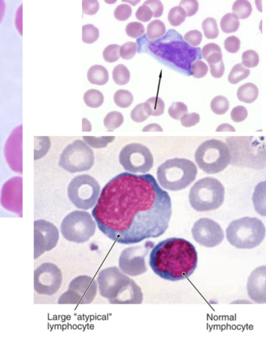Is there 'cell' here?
<instances>
[{
	"label": "cell",
	"mask_w": 266,
	"mask_h": 341,
	"mask_svg": "<svg viewBox=\"0 0 266 341\" xmlns=\"http://www.w3.org/2000/svg\"><path fill=\"white\" fill-rule=\"evenodd\" d=\"M120 47L117 44H111L103 51L102 55L104 60L109 63H113L120 58Z\"/></svg>",
	"instance_id": "obj_32"
},
{
	"label": "cell",
	"mask_w": 266,
	"mask_h": 341,
	"mask_svg": "<svg viewBox=\"0 0 266 341\" xmlns=\"http://www.w3.org/2000/svg\"><path fill=\"white\" fill-rule=\"evenodd\" d=\"M191 232L194 239L206 247L218 245L225 237L222 228L217 222L208 218H202L196 221Z\"/></svg>",
	"instance_id": "obj_9"
},
{
	"label": "cell",
	"mask_w": 266,
	"mask_h": 341,
	"mask_svg": "<svg viewBox=\"0 0 266 341\" xmlns=\"http://www.w3.org/2000/svg\"><path fill=\"white\" fill-rule=\"evenodd\" d=\"M240 27V22L233 13H228L223 17L220 22V27L226 34L235 33Z\"/></svg>",
	"instance_id": "obj_19"
},
{
	"label": "cell",
	"mask_w": 266,
	"mask_h": 341,
	"mask_svg": "<svg viewBox=\"0 0 266 341\" xmlns=\"http://www.w3.org/2000/svg\"><path fill=\"white\" fill-rule=\"evenodd\" d=\"M150 116L145 111L144 103L139 104L130 113V118L132 121L136 123H141L146 121Z\"/></svg>",
	"instance_id": "obj_36"
},
{
	"label": "cell",
	"mask_w": 266,
	"mask_h": 341,
	"mask_svg": "<svg viewBox=\"0 0 266 341\" xmlns=\"http://www.w3.org/2000/svg\"><path fill=\"white\" fill-rule=\"evenodd\" d=\"M142 131L143 132H162L164 130L159 125L154 123L147 125L143 128Z\"/></svg>",
	"instance_id": "obj_48"
},
{
	"label": "cell",
	"mask_w": 266,
	"mask_h": 341,
	"mask_svg": "<svg viewBox=\"0 0 266 341\" xmlns=\"http://www.w3.org/2000/svg\"><path fill=\"white\" fill-rule=\"evenodd\" d=\"M144 5L149 7L151 9L155 18L161 17L164 13V7L163 4L160 1H156V0L146 1L144 3Z\"/></svg>",
	"instance_id": "obj_45"
},
{
	"label": "cell",
	"mask_w": 266,
	"mask_h": 341,
	"mask_svg": "<svg viewBox=\"0 0 266 341\" xmlns=\"http://www.w3.org/2000/svg\"><path fill=\"white\" fill-rule=\"evenodd\" d=\"M247 115V111L245 107L243 106H237L232 110L230 116L232 120L234 122L240 123L246 119Z\"/></svg>",
	"instance_id": "obj_42"
},
{
	"label": "cell",
	"mask_w": 266,
	"mask_h": 341,
	"mask_svg": "<svg viewBox=\"0 0 266 341\" xmlns=\"http://www.w3.org/2000/svg\"><path fill=\"white\" fill-rule=\"evenodd\" d=\"M217 132H223V131H231L235 132V129L231 126L230 125L228 124H223L218 127L216 130Z\"/></svg>",
	"instance_id": "obj_49"
},
{
	"label": "cell",
	"mask_w": 266,
	"mask_h": 341,
	"mask_svg": "<svg viewBox=\"0 0 266 341\" xmlns=\"http://www.w3.org/2000/svg\"><path fill=\"white\" fill-rule=\"evenodd\" d=\"M232 10L234 16L238 19L244 20L249 18L252 14V7L248 1L239 0L234 2Z\"/></svg>",
	"instance_id": "obj_21"
},
{
	"label": "cell",
	"mask_w": 266,
	"mask_h": 341,
	"mask_svg": "<svg viewBox=\"0 0 266 341\" xmlns=\"http://www.w3.org/2000/svg\"><path fill=\"white\" fill-rule=\"evenodd\" d=\"M240 45V40L235 36L227 38L224 42V47L226 50L232 54L237 53L239 51Z\"/></svg>",
	"instance_id": "obj_40"
},
{
	"label": "cell",
	"mask_w": 266,
	"mask_h": 341,
	"mask_svg": "<svg viewBox=\"0 0 266 341\" xmlns=\"http://www.w3.org/2000/svg\"><path fill=\"white\" fill-rule=\"evenodd\" d=\"M222 53H215L207 58L206 61L209 63L210 72L213 77L219 79L225 72V66L223 61Z\"/></svg>",
	"instance_id": "obj_15"
},
{
	"label": "cell",
	"mask_w": 266,
	"mask_h": 341,
	"mask_svg": "<svg viewBox=\"0 0 266 341\" xmlns=\"http://www.w3.org/2000/svg\"><path fill=\"white\" fill-rule=\"evenodd\" d=\"M94 163L93 151L83 141L77 140L65 148L59 165L70 173H76L89 170Z\"/></svg>",
	"instance_id": "obj_7"
},
{
	"label": "cell",
	"mask_w": 266,
	"mask_h": 341,
	"mask_svg": "<svg viewBox=\"0 0 266 341\" xmlns=\"http://www.w3.org/2000/svg\"><path fill=\"white\" fill-rule=\"evenodd\" d=\"M144 106L146 112L150 116H160L165 112V102L163 100L158 97L148 99L144 103Z\"/></svg>",
	"instance_id": "obj_17"
},
{
	"label": "cell",
	"mask_w": 266,
	"mask_h": 341,
	"mask_svg": "<svg viewBox=\"0 0 266 341\" xmlns=\"http://www.w3.org/2000/svg\"><path fill=\"white\" fill-rule=\"evenodd\" d=\"M138 50V44L136 42H129L120 47V55L124 60H130L134 57Z\"/></svg>",
	"instance_id": "obj_35"
},
{
	"label": "cell",
	"mask_w": 266,
	"mask_h": 341,
	"mask_svg": "<svg viewBox=\"0 0 266 341\" xmlns=\"http://www.w3.org/2000/svg\"><path fill=\"white\" fill-rule=\"evenodd\" d=\"M166 33V28L164 22L159 20L151 22L147 28V37L150 40H155L164 36Z\"/></svg>",
	"instance_id": "obj_18"
},
{
	"label": "cell",
	"mask_w": 266,
	"mask_h": 341,
	"mask_svg": "<svg viewBox=\"0 0 266 341\" xmlns=\"http://www.w3.org/2000/svg\"><path fill=\"white\" fill-rule=\"evenodd\" d=\"M186 12V17H190L194 16L199 10V3L196 0H184L180 4Z\"/></svg>",
	"instance_id": "obj_39"
},
{
	"label": "cell",
	"mask_w": 266,
	"mask_h": 341,
	"mask_svg": "<svg viewBox=\"0 0 266 341\" xmlns=\"http://www.w3.org/2000/svg\"><path fill=\"white\" fill-rule=\"evenodd\" d=\"M88 81L92 84L102 86L106 84L109 80L107 70L101 65H94L88 70L87 74Z\"/></svg>",
	"instance_id": "obj_14"
},
{
	"label": "cell",
	"mask_w": 266,
	"mask_h": 341,
	"mask_svg": "<svg viewBox=\"0 0 266 341\" xmlns=\"http://www.w3.org/2000/svg\"><path fill=\"white\" fill-rule=\"evenodd\" d=\"M112 78L116 84L120 86L125 85L130 80V72L126 67L120 64L114 68Z\"/></svg>",
	"instance_id": "obj_24"
},
{
	"label": "cell",
	"mask_w": 266,
	"mask_h": 341,
	"mask_svg": "<svg viewBox=\"0 0 266 341\" xmlns=\"http://www.w3.org/2000/svg\"><path fill=\"white\" fill-rule=\"evenodd\" d=\"M92 125L89 121L86 118H84L82 120V131L83 132H91L92 131Z\"/></svg>",
	"instance_id": "obj_50"
},
{
	"label": "cell",
	"mask_w": 266,
	"mask_h": 341,
	"mask_svg": "<svg viewBox=\"0 0 266 341\" xmlns=\"http://www.w3.org/2000/svg\"><path fill=\"white\" fill-rule=\"evenodd\" d=\"M265 266H260L249 275L247 283V290L249 297L256 303H265Z\"/></svg>",
	"instance_id": "obj_13"
},
{
	"label": "cell",
	"mask_w": 266,
	"mask_h": 341,
	"mask_svg": "<svg viewBox=\"0 0 266 341\" xmlns=\"http://www.w3.org/2000/svg\"><path fill=\"white\" fill-rule=\"evenodd\" d=\"M99 37V29L92 24H87L82 27V40L87 44H92Z\"/></svg>",
	"instance_id": "obj_29"
},
{
	"label": "cell",
	"mask_w": 266,
	"mask_h": 341,
	"mask_svg": "<svg viewBox=\"0 0 266 341\" xmlns=\"http://www.w3.org/2000/svg\"><path fill=\"white\" fill-rule=\"evenodd\" d=\"M132 9L129 5L123 4L118 6L114 12V18L118 21L123 22L128 20L131 16Z\"/></svg>",
	"instance_id": "obj_38"
},
{
	"label": "cell",
	"mask_w": 266,
	"mask_h": 341,
	"mask_svg": "<svg viewBox=\"0 0 266 341\" xmlns=\"http://www.w3.org/2000/svg\"><path fill=\"white\" fill-rule=\"evenodd\" d=\"M225 188L213 177H206L198 181L190 190V205L197 212L218 209L224 201Z\"/></svg>",
	"instance_id": "obj_5"
},
{
	"label": "cell",
	"mask_w": 266,
	"mask_h": 341,
	"mask_svg": "<svg viewBox=\"0 0 266 341\" xmlns=\"http://www.w3.org/2000/svg\"><path fill=\"white\" fill-rule=\"evenodd\" d=\"M195 158L199 168L209 174L223 171L231 160L230 151L227 144L215 139L202 143L198 147Z\"/></svg>",
	"instance_id": "obj_6"
},
{
	"label": "cell",
	"mask_w": 266,
	"mask_h": 341,
	"mask_svg": "<svg viewBox=\"0 0 266 341\" xmlns=\"http://www.w3.org/2000/svg\"><path fill=\"white\" fill-rule=\"evenodd\" d=\"M221 49L217 44L215 43H210L206 44L202 49V55L203 58L206 60L210 55L215 53H221Z\"/></svg>",
	"instance_id": "obj_47"
},
{
	"label": "cell",
	"mask_w": 266,
	"mask_h": 341,
	"mask_svg": "<svg viewBox=\"0 0 266 341\" xmlns=\"http://www.w3.org/2000/svg\"><path fill=\"white\" fill-rule=\"evenodd\" d=\"M100 190L97 181L87 174L79 175L74 178L68 188V196L75 203L77 200H94L96 201Z\"/></svg>",
	"instance_id": "obj_12"
},
{
	"label": "cell",
	"mask_w": 266,
	"mask_h": 341,
	"mask_svg": "<svg viewBox=\"0 0 266 341\" xmlns=\"http://www.w3.org/2000/svg\"><path fill=\"white\" fill-rule=\"evenodd\" d=\"M92 214L109 239L134 244L165 233L172 214V201L152 175L123 172L102 188Z\"/></svg>",
	"instance_id": "obj_1"
},
{
	"label": "cell",
	"mask_w": 266,
	"mask_h": 341,
	"mask_svg": "<svg viewBox=\"0 0 266 341\" xmlns=\"http://www.w3.org/2000/svg\"><path fill=\"white\" fill-rule=\"evenodd\" d=\"M57 228L43 219L34 222V257L39 258L44 252L53 249L58 240Z\"/></svg>",
	"instance_id": "obj_11"
},
{
	"label": "cell",
	"mask_w": 266,
	"mask_h": 341,
	"mask_svg": "<svg viewBox=\"0 0 266 341\" xmlns=\"http://www.w3.org/2000/svg\"><path fill=\"white\" fill-rule=\"evenodd\" d=\"M153 17V13L148 6L143 5L141 6L136 13L137 19L142 22H149Z\"/></svg>",
	"instance_id": "obj_43"
},
{
	"label": "cell",
	"mask_w": 266,
	"mask_h": 341,
	"mask_svg": "<svg viewBox=\"0 0 266 341\" xmlns=\"http://www.w3.org/2000/svg\"><path fill=\"white\" fill-rule=\"evenodd\" d=\"M125 32L128 37L137 39L145 34V29L144 25L140 23L131 22L126 26Z\"/></svg>",
	"instance_id": "obj_34"
},
{
	"label": "cell",
	"mask_w": 266,
	"mask_h": 341,
	"mask_svg": "<svg viewBox=\"0 0 266 341\" xmlns=\"http://www.w3.org/2000/svg\"><path fill=\"white\" fill-rule=\"evenodd\" d=\"M198 253L188 241L172 238L162 241L152 249L150 265L156 274L176 281L190 277L197 268Z\"/></svg>",
	"instance_id": "obj_2"
},
{
	"label": "cell",
	"mask_w": 266,
	"mask_h": 341,
	"mask_svg": "<svg viewBox=\"0 0 266 341\" xmlns=\"http://www.w3.org/2000/svg\"><path fill=\"white\" fill-rule=\"evenodd\" d=\"M184 38L191 46L196 47L201 44L202 40V34L197 30H194V31L186 33Z\"/></svg>",
	"instance_id": "obj_41"
},
{
	"label": "cell",
	"mask_w": 266,
	"mask_h": 341,
	"mask_svg": "<svg viewBox=\"0 0 266 341\" xmlns=\"http://www.w3.org/2000/svg\"><path fill=\"white\" fill-rule=\"evenodd\" d=\"M119 161L125 170L145 173L154 166V157L149 148L138 143L125 146L119 154Z\"/></svg>",
	"instance_id": "obj_8"
},
{
	"label": "cell",
	"mask_w": 266,
	"mask_h": 341,
	"mask_svg": "<svg viewBox=\"0 0 266 341\" xmlns=\"http://www.w3.org/2000/svg\"><path fill=\"white\" fill-rule=\"evenodd\" d=\"M200 120L199 114L193 113L187 114L181 120L182 125L185 127H191L196 126Z\"/></svg>",
	"instance_id": "obj_44"
},
{
	"label": "cell",
	"mask_w": 266,
	"mask_h": 341,
	"mask_svg": "<svg viewBox=\"0 0 266 341\" xmlns=\"http://www.w3.org/2000/svg\"><path fill=\"white\" fill-rule=\"evenodd\" d=\"M61 281V272L53 263H43L35 271L34 288L40 294L55 293L60 288Z\"/></svg>",
	"instance_id": "obj_10"
},
{
	"label": "cell",
	"mask_w": 266,
	"mask_h": 341,
	"mask_svg": "<svg viewBox=\"0 0 266 341\" xmlns=\"http://www.w3.org/2000/svg\"><path fill=\"white\" fill-rule=\"evenodd\" d=\"M6 10L5 3L3 1H0V23H1L4 16Z\"/></svg>",
	"instance_id": "obj_51"
},
{
	"label": "cell",
	"mask_w": 266,
	"mask_h": 341,
	"mask_svg": "<svg viewBox=\"0 0 266 341\" xmlns=\"http://www.w3.org/2000/svg\"><path fill=\"white\" fill-rule=\"evenodd\" d=\"M99 9V4L97 1H83L82 11L84 14L88 16L95 15Z\"/></svg>",
	"instance_id": "obj_46"
},
{
	"label": "cell",
	"mask_w": 266,
	"mask_h": 341,
	"mask_svg": "<svg viewBox=\"0 0 266 341\" xmlns=\"http://www.w3.org/2000/svg\"><path fill=\"white\" fill-rule=\"evenodd\" d=\"M198 169L193 161L185 158L169 159L157 169V179L162 187L172 191L183 190L196 180Z\"/></svg>",
	"instance_id": "obj_3"
},
{
	"label": "cell",
	"mask_w": 266,
	"mask_h": 341,
	"mask_svg": "<svg viewBox=\"0 0 266 341\" xmlns=\"http://www.w3.org/2000/svg\"><path fill=\"white\" fill-rule=\"evenodd\" d=\"M242 65L248 68L257 67L259 62L258 54L254 51L248 50L242 54Z\"/></svg>",
	"instance_id": "obj_33"
},
{
	"label": "cell",
	"mask_w": 266,
	"mask_h": 341,
	"mask_svg": "<svg viewBox=\"0 0 266 341\" xmlns=\"http://www.w3.org/2000/svg\"><path fill=\"white\" fill-rule=\"evenodd\" d=\"M208 66L201 61H196L191 65V73L192 75L197 79L204 77L208 73Z\"/></svg>",
	"instance_id": "obj_37"
},
{
	"label": "cell",
	"mask_w": 266,
	"mask_h": 341,
	"mask_svg": "<svg viewBox=\"0 0 266 341\" xmlns=\"http://www.w3.org/2000/svg\"><path fill=\"white\" fill-rule=\"evenodd\" d=\"M202 29L205 37L208 39H215L219 35L216 21L211 18L205 19L202 23Z\"/></svg>",
	"instance_id": "obj_27"
},
{
	"label": "cell",
	"mask_w": 266,
	"mask_h": 341,
	"mask_svg": "<svg viewBox=\"0 0 266 341\" xmlns=\"http://www.w3.org/2000/svg\"><path fill=\"white\" fill-rule=\"evenodd\" d=\"M186 18L185 11L182 8L178 6L171 9L169 13L168 20L172 26L177 27L184 22Z\"/></svg>",
	"instance_id": "obj_28"
},
{
	"label": "cell",
	"mask_w": 266,
	"mask_h": 341,
	"mask_svg": "<svg viewBox=\"0 0 266 341\" xmlns=\"http://www.w3.org/2000/svg\"><path fill=\"white\" fill-rule=\"evenodd\" d=\"M226 232L228 241L234 247L239 249H252L263 241L265 228L260 219L245 217L232 221Z\"/></svg>",
	"instance_id": "obj_4"
},
{
	"label": "cell",
	"mask_w": 266,
	"mask_h": 341,
	"mask_svg": "<svg viewBox=\"0 0 266 341\" xmlns=\"http://www.w3.org/2000/svg\"><path fill=\"white\" fill-rule=\"evenodd\" d=\"M115 105L120 108L129 107L134 100L132 94L128 91L120 90L115 92L113 96Z\"/></svg>",
	"instance_id": "obj_25"
},
{
	"label": "cell",
	"mask_w": 266,
	"mask_h": 341,
	"mask_svg": "<svg viewBox=\"0 0 266 341\" xmlns=\"http://www.w3.org/2000/svg\"><path fill=\"white\" fill-rule=\"evenodd\" d=\"M83 100L87 107L96 109L102 106L104 101V96L98 90H90L84 94Z\"/></svg>",
	"instance_id": "obj_20"
},
{
	"label": "cell",
	"mask_w": 266,
	"mask_h": 341,
	"mask_svg": "<svg viewBox=\"0 0 266 341\" xmlns=\"http://www.w3.org/2000/svg\"><path fill=\"white\" fill-rule=\"evenodd\" d=\"M250 70L245 68L241 64L235 65L232 69L228 76V81L235 85L248 77Z\"/></svg>",
	"instance_id": "obj_23"
},
{
	"label": "cell",
	"mask_w": 266,
	"mask_h": 341,
	"mask_svg": "<svg viewBox=\"0 0 266 341\" xmlns=\"http://www.w3.org/2000/svg\"><path fill=\"white\" fill-rule=\"evenodd\" d=\"M83 140L87 145H89L91 147L101 148L106 147L108 144L112 143L115 140V137H83Z\"/></svg>",
	"instance_id": "obj_30"
},
{
	"label": "cell",
	"mask_w": 266,
	"mask_h": 341,
	"mask_svg": "<svg viewBox=\"0 0 266 341\" xmlns=\"http://www.w3.org/2000/svg\"><path fill=\"white\" fill-rule=\"evenodd\" d=\"M169 115L175 120H180L186 114H188V108L185 103L182 102L173 103L169 109Z\"/></svg>",
	"instance_id": "obj_31"
},
{
	"label": "cell",
	"mask_w": 266,
	"mask_h": 341,
	"mask_svg": "<svg viewBox=\"0 0 266 341\" xmlns=\"http://www.w3.org/2000/svg\"><path fill=\"white\" fill-rule=\"evenodd\" d=\"M123 122V115L117 111H112L108 113L103 120V125L109 131L119 128L122 125Z\"/></svg>",
	"instance_id": "obj_22"
},
{
	"label": "cell",
	"mask_w": 266,
	"mask_h": 341,
	"mask_svg": "<svg viewBox=\"0 0 266 341\" xmlns=\"http://www.w3.org/2000/svg\"><path fill=\"white\" fill-rule=\"evenodd\" d=\"M211 108L212 111L217 115L225 114L229 110V102L224 96H217L212 100Z\"/></svg>",
	"instance_id": "obj_26"
},
{
	"label": "cell",
	"mask_w": 266,
	"mask_h": 341,
	"mask_svg": "<svg viewBox=\"0 0 266 341\" xmlns=\"http://www.w3.org/2000/svg\"><path fill=\"white\" fill-rule=\"evenodd\" d=\"M259 91L257 87L254 84L247 83L241 86L237 92L238 99L246 103H252L258 98Z\"/></svg>",
	"instance_id": "obj_16"
}]
</instances>
